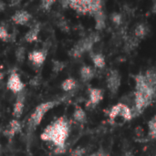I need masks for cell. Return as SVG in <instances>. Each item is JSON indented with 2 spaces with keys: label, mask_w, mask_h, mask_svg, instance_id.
<instances>
[{
  "label": "cell",
  "mask_w": 156,
  "mask_h": 156,
  "mask_svg": "<svg viewBox=\"0 0 156 156\" xmlns=\"http://www.w3.org/2000/svg\"><path fill=\"white\" fill-rule=\"evenodd\" d=\"M54 4H55V1H53V0H42L39 4V7L42 10L48 11V10H50L51 6Z\"/></svg>",
  "instance_id": "4316f807"
},
{
  "label": "cell",
  "mask_w": 156,
  "mask_h": 156,
  "mask_svg": "<svg viewBox=\"0 0 156 156\" xmlns=\"http://www.w3.org/2000/svg\"><path fill=\"white\" fill-rule=\"evenodd\" d=\"M10 35L8 33L7 28L5 26H0V39L4 42L9 41L10 39Z\"/></svg>",
  "instance_id": "484cf974"
},
{
  "label": "cell",
  "mask_w": 156,
  "mask_h": 156,
  "mask_svg": "<svg viewBox=\"0 0 156 156\" xmlns=\"http://www.w3.org/2000/svg\"><path fill=\"white\" fill-rule=\"evenodd\" d=\"M6 87L13 93H16V94L24 91V90H25V84L22 81L18 73L16 71H13L10 74V76L7 80Z\"/></svg>",
  "instance_id": "5b68a950"
},
{
  "label": "cell",
  "mask_w": 156,
  "mask_h": 156,
  "mask_svg": "<svg viewBox=\"0 0 156 156\" xmlns=\"http://www.w3.org/2000/svg\"><path fill=\"white\" fill-rule=\"evenodd\" d=\"M0 149H1V144H0Z\"/></svg>",
  "instance_id": "8d00e7d4"
},
{
  "label": "cell",
  "mask_w": 156,
  "mask_h": 156,
  "mask_svg": "<svg viewBox=\"0 0 156 156\" xmlns=\"http://www.w3.org/2000/svg\"><path fill=\"white\" fill-rule=\"evenodd\" d=\"M90 57L94 66L98 69H103L106 65L105 58L101 53H90Z\"/></svg>",
  "instance_id": "ac0fdd59"
},
{
  "label": "cell",
  "mask_w": 156,
  "mask_h": 156,
  "mask_svg": "<svg viewBox=\"0 0 156 156\" xmlns=\"http://www.w3.org/2000/svg\"><path fill=\"white\" fill-rule=\"evenodd\" d=\"M86 149L83 147H77L71 152V156H84L86 154Z\"/></svg>",
  "instance_id": "83f0119b"
},
{
  "label": "cell",
  "mask_w": 156,
  "mask_h": 156,
  "mask_svg": "<svg viewBox=\"0 0 156 156\" xmlns=\"http://www.w3.org/2000/svg\"><path fill=\"white\" fill-rule=\"evenodd\" d=\"M12 21L16 24V25H27L31 19H32V15L27 12V10H17L15 12V14L11 17Z\"/></svg>",
  "instance_id": "30bf717a"
},
{
  "label": "cell",
  "mask_w": 156,
  "mask_h": 156,
  "mask_svg": "<svg viewBox=\"0 0 156 156\" xmlns=\"http://www.w3.org/2000/svg\"><path fill=\"white\" fill-rule=\"evenodd\" d=\"M59 103H60V101H45V102L38 104L34 109L33 112L31 113V115L27 122V134L33 133V131H35L37 129V127L40 124V122H42L46 113L48 111H50L51 109H53L55 106L58 105Z\"/></svg>",
  "instance_id": "7a4b0ae2"
},
{
  "label": "cell",
  "mask_w": 156,
  "mask_h": 156,
  "mask_svg": "<svg viewBox=\"0 0 156 156\" xmlns=\"http://www.w3.org/2000/svg\"><path fill=\"white\" fill-rule=\"evenodd\" d=\"M5 9V3L3 1H0V12L4 11Z\"/></svg>",
  "instance_id": "836d02e7"
},
{
  "label": "cell",
  "mask_w": 156,
  "mask_h": 156,
  "mask_svg": "<svg viewBox=\"0 0 156 156\" xmlns=\"http://www.w3.org/2000/svg\"><path fill=\"white\" fill-rule=\"evenodd\" d=\"M151 11H152V13H153V14L156 15V1H154V2L153 3L152 8H151Z\"/></svg>",
  "instance_id": "d6a6232c"
},
{
  "label": "cell",
  "mask_w": 156,
  "mask_h": 156,
  "mask_svg": "<svg viewBox=\"0 0 156 156\" xmlns=\"http://www.w3.org/2000/svg\"><path fill=\"white\" fill-rule=\"evenodd\" d=\"M26 54H27L26 48L22 46L18 47L15 51V57H16V61L19 63H23L26 58Z\"/></svg>",
  "instance_id": "7402d4cb"
},
{
  "label": "cell",
  "mask_w": 156,
  "mask_h": 156,
  "mask_svg": "<svg viewBox=\"0 0 156 156\" xmlns=\"http://www.w3.org/2000/svg\"><path fill=\"white\" fill-rule=\"evenodd\" d=\"M24 108H25V92L22 91L17 94L16 102L13 106L12 116L14 117V119L18 120L22 116Z\"/></svg>",
  "instance_id": "52a82bcc"
},
{
  "label": "cell",
  "mask_w": 156,
  "mask_h": 156,
  "mask_svg": "<svg viewBox=\"0 0 156 156\" xmlns=\"http://www.w3.org/2000/svg\"><path fill=\"white\" fill-rule=\"evenodd\" d=\"M58 27H59V28H60L61 30H63V31L68 32V31L69 30V26H68V24H67L66 21H59Z\"/></svg>",
  "instance_id": "1f68e13d"
},
{
  "label": "cell",
  "mask_w": 156,
  "mask_h": 156,
  "mask_svg": "<svg viewBox=\"0 0 156 156\" xmlns=\"http://www.w3.org/2000/svg\"><path fill=\"white\" fill-rule=\"evenodd\" d=\"M65 67H66V63L63 61L57 60V59H54L52 61V71L54 73H59L64 69Z\"/></svg>",
  "instance_id": "cb8c5ba5"
},
{
  "label": "cell",
  "mask_w": 156,
  "mask_h": 156,
  "mask_svg": "<svg viewBox=\"0 0 156 156\" xmlns=\"http://www.w3.org/2000/svg\"><path fill=\"white\" fill-rule=\"evenodd\" d=\"M95 20V29L97 31L102 30L106 27V16L103 10L98 11L92 15Z\"/></svg>",
  "instance_id": "5bb4252c"
},
{
  "label": "cell",
  "mask_w": 156,
  "mask_h": 156,
  "mask_svg": "<svg viewBox=\"0 0 156 156\" xmlns=\"http://www.w3.org/2000/svg\"><path fill=\"white\" fill-rule=\"evenodd\" d=\"M80 78L82 80V81L84 82H87V81H90L91 80L94 76H95V71L92 68H90V66H87V65H84L80 68Z\"/></svg>",
  "instance_id": "9a60e30c"
},
{
  "label": "cell",
  "mask_w": 156,
  "mask_h": 156,
  "mask_svg": "<svg viewBox=\"0 0 156 156\" xmlns=\"http://www.w3.org/2000/svg\"><path fill=\"white\" fill-rule=\"evenodd\" d=\"M40 31V23H35L31 28L25 34V40L28 43H33L35 41H37L38 34Z\"/></svg>",
  "instance_id": "7c38bea8"
},
{
  "label": "cell",
  "mask_w": 156,
  "mask_h": 156,
  "mask_svg": "<svg viewBox=\"0 0 156 156\" xmlns=\"http://www.w3.org/2000/svg\"><path fill=\"white\" fill-rule=\"evenodd\" d=\"M4 79V74L2 72H0V81Z\"/></svg>",
  "instance_id": "e575fe53"
},
{
  "label": "cell",
  "mask_w": 156,
  "mask_h": 156,
  "mask_svg": "<svg viewBox=\"0 0 156 156\" xmlns=\"http://www.w3.org/2000/svg\"><path fill=\"white\" fill-rule=\"evenodd\" d=\"M148 128H149V136L152 139L156 138V115L154 116L148 122Z\"/></svg>",
  "instance_id": "603a6c76"
},
{
  "label": "cell",
  "mask_w": 156,
  "mask_h": 156,
  "mask_svg": "<svg viewBox=\"0 0 156 156\" xmlns=\"http://www.w3.org/2000/svg\"><path fill=\"white\" fill-rule=\"evenodd\" d=\"M69 7L79 14H90V0H74L69 1Z\"/></svg>",
  "instance_id": "ba28073f"
},
{
  "label": "cell",
  "mask_w": 156,
  "mask_h": 156,
  "mask_svg": "<svg viewBox=\"0 0 156 156\" xmlns=\"http://www.w3.org/2000/svg\"><path fill=\"white\" fill-rule=\"evenodd\" d=\"M0 132H1V127H0Z\"/></svg>",
  "instance_id": "74e56055"
},
{
  "label": "cell",
  "mask_w": 156,
  "mask_h": 156,
  "mask_svg": "<svg viewBox=\"0 0 156 156\" xmlns=\"http://www.w3.org/2000/svg\"><path fill=\"white\" fill-rule=\"evenodd\" d=\"M139 42H140V40L137 37H135L134 36L131 37H127L126 41H125V49L127 51H131V50L135 49L138 47Z\"/></svg>",
  "instance_id": "44dd1931"
},
{
  "label": "cell",
  "mask_w": 156,
  "mask_h": 156,
  "mask_svg": "<svg viewBox=\"0 0 156 156\" xmlns=\"http://www.w3.org/2000/svg\"><path fill=\"white\" fill-rule=\"evenodd\" d=\"M148 31H149V29H148V27H147V26L145 24L139 23L134 28V37H137L139 40L144 39L147 36Z\"/></svg>",
  "instance_id": "e0dca14e"
},
{
  "label": "cell",
  "mask_w": 156,
  "mask_h": 156,
  "mask_svg": "<svg viewBox=\"0 0 156 156\" xmlns=\"http://www.w3.org/2000/svg\"><path fill=\"white\" fill-rule=\"evenodd\" d=\"M144 77L148 87L156 94V69L152 68L147 69Z\"/></svg>",
  "instance_id": "4fadbf2b"
},
{
  "label": "cell",
  "mask_w": 156,
  "mask_h": 156,
  "mask_svg": "<svg viewBox=\"0 0 156 156\" xmlns=\"http://www.w3.org/2000/svg\"><path fill=\"white\" fill-rule=\"evenodd\" d=\"M101 39V36L98 32H93L89 36L79 40L69 50V56L78 58H80L85 52H90L92 50L93 46L99 42Z\"/></svg>",
  "instance_id": "3957f363"
},
{
  "label": "cell",
  "mask_w": 156,
  "mask_h": 156,
  "mask_svg": "<svg viewBox=\"0 0 156 156\" xmlns=\"http://www.w3.org/2000/svg\"><path fill=\"white\" fill-rule=\"evenodd\" d=\"M73 119L75 122H77L78 123L80 124H84L86 123L87 122V115H86V112H84V110L80 107V106H77L74 110V112H73V115H72Z\"/></svg>",
  "instance_id": "2e32d148"
},
{
  "label": "cell",
  "mask_w": 156,
  "mask_h": 156,
  "mask_svg": "<svg viewBox=\"0 0 156 156\" xmlns=\"http://www.w3.org/2000/svg\"><path fill=\"white\" fill-rule=\"evenodd\" d=\"M70 124L65 116H61L48 125L40 135L44 142L52 143L55 147L66 145V141L69 135Z\"/></svg>",
  "instance_id": "6da1fadb"
},
{
  "label": "cell",
  "mask_w": 156,
  "mask_h": 156,
  "mask_svg": "<svg viewBox=\"0 0 156 156\" xmlns=\"http://www.w3.org/2000/svg\"><path fill=\"white\" fill-rule=\"evenodd\" d=\"M89 96H90V101H89V104L95 106L97 104H99L102 99H103V90L101 89H98V88H91L89 90Z\"/></svg>",
  "instance_id": "8fae6325"
},
{
  "label": "cell",
  "mask_w": 156,
  "mask_h": 156,
  "mask_svg": "<svg viewBox=\"0 0 156 156\" xmlns=\"http://www.w3.org/2000/svg\"><path fill=\"white\" fill-rule=\"evenodd\" d=\"M111 19L116 26H121L123 22V15L118 12H114L111 15Z\"/></svg>",
  "instance_id": "d4e9b609"
},
{
  "label": "cell",
  "mask_w": 156,
  "mask_h": 156,
  "mask_svg": "<svg viewBox=\"0 0 156 156\" xmlns=\"http://www.w3.org/2000/svg\"><path fill=\"white\" fill-rule=\"evenodd\" d=\"M90 156H109V154H108V152H106L104 149L101 148V149H99L97 152L93 153L92 154H90Z\"/></svg>",
  "instance_id": "f546056e"
},
{
  "label": "cell",
  "mask_w": 156,
  "mask_h": 156,
  "mask_svg": "<svg viewBox=\"0 0 156 156\" xmlns=\"http://www.w3.org/2000/svg\"><path fill=\"white\" fill-rule=\"evenodd\" d=\"M121 75L118 70L116 69H111L110 72L107 75V88L111 94L115 95L121 86Z\"/></svg>",
  "instance_id": "277c9868"
},
{
  "label": "cell",
  "mask_w": 156,
  "mask_h": 156,
  "mask_svg": "<svg viewBox=\"0 0 156 156\" xmlns=\"http://www.w3.org/2000/svg\"><path fill=\"white\" fill-rule=\"evenodd\" d=\"M21 130H22V126H21L20 122L18 120L13 119V120L10 121L7 127L3 132V134H4L5 137H7L8 139H11L15 135H16L17 133H21Z\"/></svg>",
  "instance_id": "9c48e42d"
},
{
  "label": "cell",
  "mask_w": 156,
  "mask_h": 156,
  "mask_svg": "<svg viewBox=\"0 0 156 156\" xmlns=\"http://www.w3.org/2000/svg\"><path fill=\"white\" fill-rule=\"evenodd\" d=\"M48 56V50L45 48L37 49V50H32L28 53V60L32 63L33 66H36L37 68H40Z\"/></svg>",
  "instance_id": "8992f818"
},
{
  "label": "cell",
  "mask_w": 156,
  "mask_h": 156,
  "mask_svg": "<svg viewBox=\"0 0 156 156\" xmlns=\"http://www.w3.org/2000/svg\"><path fill=\"white\" fill-rule=\"evenodd\" d=\"M76 87H77V81L73 78H68L65 80H63V82L61 83V89L66 92H69L75 90Z\"/></svg>",
  "instance_id": "d6986e66"
},
{
  "label": "cell",
  "mask_w": 156,
  "mask_h": 156,
  "mask_svg": "<svg viewBox=\"0 0 156 156\" xmlns=\"http://www.w3.org/2000/svg\"><path fill=\"white\" fill-rule=\"evenodd\" d=\"M122 107V103H118V104L114 105V106L110 110L109 118H110V122H112L113 121H115V119L121 115Z\"/></svg>",
  "instance_id": "ffe728a7"
},
{
  "label": "cell",
  "mask_w": 156,
  "mask_h": 156,
  "mask_svg": "<svg viewBox=\"0 0 156 156\" xmlns=\"http://www.w3.org/2000/svg\"><path fill=\"white\" fill-rule=\"evenodd\" d=\"M29 84H30L32 87H37V86H38V85L40 84V78L37 77V76L34 77V78L30 80Z\"/></svg>",
  "instance_id": "4dcf8cb0"
},
{
  "label": "cell",
  "mask_w": 156,
  "mask_h": 156,
  "mask_svg": "<svg viewBox=\"0 0 156 156\" xmlns=\"http://www.w3.org/2000/svg\"><path fill=\"white\" fill-rule=\"evenodd\" d=\"M125 156H133V155H132V154H126Z\"/></svg>",
  "instance_id": "d590c367"
},
{
  "label": "cell",
  "mask_w": 156,
  "mask_h": 156,
  "mask_svg": "<svg viewBox=\"0 0 156 156\" xmlns=\"http://www.w3.org/2000/svg\"><path fill=\"white\" fill-rule=\"evenodd\" d=\"M66 150H67L66 145H64V146H58V147H55L54 154H63L66 152Z\"/></svg>",
  "instance_id": "f1b7e54d"
}]
</instances>
